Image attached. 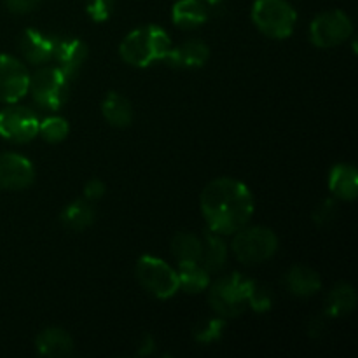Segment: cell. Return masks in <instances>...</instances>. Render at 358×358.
Masks as SVG:
<instances>
[{"label":"cell","instance_id":"484cf974","mask_svg":"<svg viewBox=\"0 0 358 358\" xmlns=\"http://www.w3.org/2000/svg\"><path fill=\"white\" fill-rule=\"evenodd\" d=\"M224 331H226V322L222 317L215 318H206L201 320L194 327V339L201 345H210V343H215L222 338Z\"/></svg>","mask_w":358,"mask_h":358},{"label":"cell","instance_id":"8fae6325","mask_svg":"<svg viewBox=\"0 0 358 358\" xmlns=\"http://www.w3.org/2000/svg\"><path fill=\"white\" fill-rule=\"evenodd\" d=\"M35 180V168L30 159L16 152L0 154V189L23 191Z\"/></svg>","mask_w":358,"mask_h":358},{"label":"cell","instance_id":"8992f818","mask_svg":"<svg viewBox=\"0 0 358 358\" xmlns=\"http://www.w3.org/2000/svg\"><path fill=\"white\" fill-rule=\"evenodd\" d=\"M135 275L142 289L157 299H171L180 290L177 271L163 259L154 255H143L138 259Z\"/></svg>","mask_w":358,"mask_h":358},{"label":"cell","instance_id":"30bf717a","mask_svg":"<svg viewBox=\"0 0 358 358\" xmlns=\"http://www.w3.org/2000/svg\"><path fill=\"white\" fill-rule=\"evenodd\" d=\"M30 86L28 69L17 58L9 55H0V101L2 103H17Z\"/></svg>","mask_w":358,"mask_h":358},{"label":"cell","instance_id":"5bb4252c","mask_svg":"<svg viewBox=\"0 0 358 358\" xmlns=\"http://www.w3.org/2000/svg\"><path fill=\"white\" fill-rule=\"evenodd\" d=\"M210 58L208 45L203 41H185L177 48H171L164 62L178 70L201 69Z\"/></svg>","mask_w":358,"mask_h":358},{"label":"cell","instance_id":"1f68e13d","mask_svg":"<svg viewBox=\"0 0 358 358\" xmlns=\"http://www.w3.org/2000/svg\"><path fill=\"white\" fill-rule=\"evenodd\" d=\"M140 345H142V348L138 350V355H152L154 339L150 336H143V341Z\"/></svg>","mask_w":358,"mask_h":358},{"label":"cell","instance_id":"9a60e30c","mask_svg":"<svg viewBox=\"0 0 358 358\" xmlns=\"http://www.w3.org/2000/svg\"><path fill=\"white\" fill-rule=\"evenodd\" d=\"M35 348L42 357L65 358L73 353V339L65 329L48 327L35 339Z\"/></svg>","mask_w":358,"mask_h":358},{"label":"cell","instance_id":"2e32d148","mask_svg":"<svg viewBox=\"0 0 358 358\" xmlns=\"http://www.w3.org/2000/svg\"><path fill=\"white\" fill-rule=\"evenodd\" d=\"M329 189L334 198L341 201H353L358 196V171L346 163L336 164L329 173Z\"/></svg>","mask_w":358,"mask_h":358},{"label":"cell","instance_id":"d4e9b609","mask_svg":"<svg viewBox=\"0 0 358 358\" xmlns=\"http://www.w3.org/2000/svg\"><path fill=\"white\" fill-rule=\"evenodd\" d=\"M70 126L66 119L59 117V115H51L45 117L44 121L38 122V135L49 143H59L69 136Z\"/></svg>","mask_w":358,"mask_h":358},{"label":"cell","instance_id":"f546056e","mask_svg":"<svg viewBox=\"0 0 358 358\" xmlns=\"http://www.w3.org/2000/svg\"><path fill=\"white\" fill-rule=\"evenodd\" d=\"M105 192H107V187H105L103 182L98 180V178H93V180H90L84 185V199L90 203H94L98 201V199L103 198Z\"/></svg>","mask_w":358,"mask_h":358},{"label":"cell","instance_id":"7a4b0ae2","mask_svg":"<svg viewBox=\"0 0 358 358\" xmlns=\"http://www.w3.org/2000/svg\"><path fill=\"white\" fill-rule=\"evenodd\" d=\"M173 44L164 28L157 24H145L135 28L122 38L119 56L122 62L136 69H147L152 63L166 59Z\"/></svg>","mask_w":358,"mask_h":358},{"label":"cell","instance_id":"7402d4cb","mask_svg":"<svg viewBox=\"0 0 358 358\" xmlns=\"http://www.w3.org/2000/svg\"><path fill=\"white\" fill-rule=\"evenodd\" d=\"M59 219L66 229L80 233L94 222V208L86 199H76L63 208Z\"/></svg>","mask_w":358,"mask_h":358},{"label":"cell","instance_id":"3957f363","mask_svg":"<svg viewBox=\"0 0 358 358\" xmlns=\"http://www.w3.org/2000/svg\"><path fill=\"white\" fill-rule=\"evenodd\" d=\"M255 282L241 273H233L210 283L208 301L212 310L222 318H236L248 308Z\"/></svg>","mask_w":358,"mask_h":358},{"label":"cell","instance_id":"277c9868","mask_svg":"<svg viewBox=\"0 0 358 358\" xmlns=\"http://www.w3.org/2000/svg\"><path fill=\"white\" fill-rule=\"evenodd\" d=\"M278 236L269 227L245 226L234 233L231 250L241 264L255 266L269 261L278 252Z\"/></svg>","mask_w":358,"mask_h":358},{"label":"cell","instance_id":"6da1fadb","mask_svg":"<svg viewBox=\"0 0 358 358\" xmlns=\"http://www.w3.org/2000/svg\"><path fill=\"white\" fill-rule=\"evenodd\" d=\"M199 208L210 231L231 236L248 226L255 212L254 196L243 182L222 177L210 182L201 192Z\"/></svg>","mask_w":358,"mask_h":358},{"label":"cell","instance_id":"d6a6232c","mask_svg":"<svg viewBox=\"0 0 358 358\" xmlns=\"http://www.w3.org/2000/svg\"><path fill=\"white\" fill-rule=\"evenodd\" d=\"M205 3H210V6H217V3H220L222 0H203Z\"/></svg>","mask_w":358,"mask_h":358},{"label":"cell","instance_id":"d6986e66","mask_svg":"<svg viewBox=\"0 0 358 358\" xmlns=\"http://www.w3.org/2000/svg\"><path fill=\"white\" fill-rule=\"evenodd\" d=\"M101 115L114 128H128L135 114H133V107L128 98L112 91L101 101Z\"/></svg>","mask_w":358,"mask_h":358},{"label":"cell","instance_id":"5b68a950","mask_svg":"<svg viewBox=\"0 0 358 358\" xmlns=\"http://www.w3.org/2000/svg\"><path fill=\"white\" fill-rule=\"evenodd\" d=\"M252 21L268 38L283 41L296 30L297 13L287 0H255L252 6Z\"/></svg>","mask_w":358,"mask_h":358},{"label":"cell","instance_id":"4dcf8cb0","mask_svg":"<svg viewBox=\"0 0 358 358\" xmlns=\"http://www.w3.org/2000/svg\"><path fill=\"white\" fill-rule=\"evenodd\" d=\"M42 0H6V6L14 14H28L41 6Z\"/></svg>","mask_w":358,"mask_h":358},{"label":"cell","instance_id":"cb8c5ba5","mask_svg":"<svg viewBox=\"0 0 358 358\" xmlns=\"http://www.w3.org/2000/svg\"><path fill=\"white\" fill-rule=\"evenodd\" d=\"M171 254L178 264H191L201 261L203 241L192 233H178L171 240Z\"/></svg>","mask_w":358,"mask_h":358},{"label":"cell","instance_id":"4316f807","mask_svg":"<svg viewBox=\"0 0 358 358\" xmlns=\"http://www.w3.org/2000/svg\"><path fill=\"white\" fill-rule=\"evenodd\" d=\"M114 0H86V13L96 23H103L112 16Z\"/></svg>","mask_w":358,"mask_h":358},{"label":"cell","instance_id":"44dd1931","mask_svg":"<svg viewBox=\"0 0 358 358\" xmlns=\"http://www.w3.org/2000/svg\"><path fill=\"white\" fill-rule=\"evenodd\" d=\"M357 306V292L350 283H338L329 292L327 304H325V317L339 318L352 313Z\"/></svg>","mask_w":358,"mask_h":358},{"label":"cell","instance_id":"ba28073f","mask_svg":"<svg viewBox=\"0 0 358 358\" xmlns=\"http://www.w3.org/2000/svg\"><path fill=\"white\" fill-rule=\"evenodd\" d=\"M353 35V23L346 13L339 9L318 14L310 24V41L315 48L331 49L345 44Z\"/></svg>","mask_w":358,"mask_h":358},{"label":"cell","instance_id":"83f0119b","mask_svg":"<svg viewBox=\"0 0 358 358\" xmlns=\"http://www.w3.org/2000/svg\"><path fill=\"white\" fill-rule=\"evenodd\" d=\"M273 299H271V294L266 287H261L255 283L254 290H252V296L250 301H248V308H252L254 311H259V313H264L271 308Z\"/></svg>","mask_w":358,"mask_h":358},{"label":"cell","instance_id":"52a82bcc","mask_svg":"<svg viewBox=\"0 0 358 358\" xmlns=\"http://www.w3.org/2000/svg\"><path fill=\"white\" fill-rule=\"evenodd\" d=\"M70 79L58 66H41L30 76L28 93L45 110H59L69 96Z\"/></svg>","mask_w":358,"mask_h":358},{"label":"cell","instance_id":"f1b7e54d","mask_svg":"<svg viewBox=\"0 0 358 358\" xmlns=\"http://www.w3.org/2000/svg\"><path fill=\"white\" fill-rule=\"evenodd\" d=\"M338 215V206H336L334 199H325L322 201V205L317 206L313 213V220L317 224H329L331 220H334V217Z\"/></svg>","mask_w":358,"mask_h":358},{"label":"cell","instance_id":"ffe728a7","mask_svg":"<svg viewBox=\"0 0 358 358\" xmlns=\"http://www.w3.org/2000/svg\"><path fill=\"white\" fill-rule=\"evenodd\" d=\"M203 254L199 264L212 275L220 271L226 266L227 261V245L224 241L222 234H217L208 229V233L203 238Z\"/></svg>","mask_w":358,"mask_h":358},{"label":"cell","instance_id":"9c48e42d","mask_svg":"<svg viewBox=\"0 0 358 358\" xmlns=\"http://www.w3.org/2000/svg\"><path fill=\"white\" fill-rule=\"evenodd\" d=\"M38 117L27 107L9 103L0 110V136L13 143H28L38 136Z\"/></svg>","mask_w":358,"mask_h":358},{"label":"cell","instance_id":"e0dca14e","mask_svg":"<svg viewBox=\"0 0 358 358\" xmlns=\"http://www.w3.org/2000/svg\"><path fill=\"white\" fill-rule=\"evenodd\" d=\"M285 285L290 294L297 297H311L322 289V280L315 269L308 266H292L285 275Z\"/></svg>","mask_w":358,"mask_h":358},{"label":"cell","instance_id":"ac0fdd59","mask_svg":"<svg viewBox=\"0 0 358 358\" xmlns=\"http://www.w3.org/2000/svg\"><path fill=\"white\" fill-rule=\"evenodd\" d=\"M171 20L178 28L194 30L208 20V10L203 0H178L171 7Z\"/></svg>","mask_w":358,"mask_h":358},{"label":"cell","instance_id":"7c38bea8","mask_svg":"<svg viewBox=\"0 0 358 358\" xmlns=\"http://www.w3.org/2000/svg\"><path fill=\"white\" fill-rule=\"evenodd\" d=\"M52 59L58 69L73 80L87 59V45L80 38H56V49Z\"/></svg>","mask_w":358,"mask_h":358},{"label":"cell","instance_id":"4fadbf2b","mask_svg":"<svg viewBox=\"0 0 358 358\" xmlns=\"http://www.w3.org/2000/svg\"><path fill=\"white\" fill-rule=\"evenodd\" d=\"M20 49L24 59L31 65H44L51 62L56 49V37L45 35L35 28H27L21 35Z\"/></svg>","mask_w":358,"mask_h":358},{"label":"cell","instance_id":"603a6c76","mask_svg":"<svg viewBox=\"0 0 358 358\" xmlns=\"http://www.w3.org/2000/svg\"><path fill=\"white\" fill-rule=\"evenodd\" d=\"M178 287L187 294H201L210 287V273L199 262L178 264Z\"/></svg>","mask_w":358,"mask_h":358}]
</instances>
